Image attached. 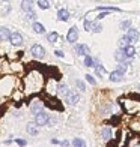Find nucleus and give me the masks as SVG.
Segmentation results:
<instances>
[{
    "label": "nucleus",
    "instance_id": "1",
    "mask_svg": "<svg viewBox=\"0 0 140 147\" xmlns=\"http://www.w3.org/2000/svg\"><path fill=\"white\" fill-rule=\"evenodd\" d=\"M50 119L51 117H50L48 113H45L42 110L35 116V123H36V126H47V125H50Z\"/></svg>",
    "mask_w": 140,
    "mask_h": 147
},
{
    "label": "nucleus",
    "instance_id": "2",
    "mask_svg": "<svg viewBox=\"0 0 140 147\" xmlns=\"http://www.w3.org/2000/svg\"><path fill=\"white\" fill-rule=\"evenodd\" d=\"M30 54L35 57V59H44L45 57V48L42 45H39V44H35V45H32L30 47Z\"/></svg>",
    "mask_w": 140,
    "mask_h": 147
},
{
    "label": "nucleus",
    "instance_id": "3",
    "mask_svg": "<svg viewBox=\"0 0 140 147\" xmlns=\"http://www.w3.org/2000/svg\"><path fill=\"white\" fill-rule=\"evenodd\" d=\"M124 38H125V41L128 42L130 45H133L134 42H137V41H139V38H140V33H139L136 29H130L128 32H126V35H125Z\"/></svg>",
    "mask_w": 140,
    "mask_h": 147
},
{
    "label": "nucleus",
    "instance_id": "4",
    "mask_svg": "<svg viewBox=\"0 0 140 147\" xmlns=\"http://www.w3.org/2000/svg\"><path fill=\"white\" fill-rule=\"evenodd\" d=\"M65 101H66L68 105H77L78 101H80V95L75 90H69L68 93H66V96H65Z\"/></svg>",
    "mask_w": 140,
    "mask_h": 147
},
{
    "label": "nucleus",
    "instance_id": "5",
    "mask_svg": "<svg viewBox=\"0 0 140 147\" xmlns=\"http://www.w3.org/2000/svg\"><path fill=\"white\" fill-rule=\"evenodd\" d=\"M44 110V102L41 101V99H33V101L30 102V113L33 116H36L39 111Z\"/></svg>",
    "mask_w": 140,
    "mask_h": 147
},
{
    "label": "nucleus",
    "instance_id": "6",
    "mask_svg": "<svg viewBox=\"0 0 140 147\" xmlns=\"http://www.w3.org/2000/svg\"><path fill=\"white\" fill-rule=\"evenodd\" d=\"M66 41H68L69 44H75L78 41V30L77 27L74 26V27H71L68 30V35H66Z\"/></svg>",
    "mask_w": 140,
    "mask_h": 147
},
{
    "label": "nucleus",
    "instance_id": "7",
    "mask_svg": "<svg viewBox=\"0 0 140 147\" xmlns=\"http://www.w3.org/2000/svg\"><path fill=\"white\" fill-rule=\"evenodd\" d=\"M101 138L104 140L105 143L113 140V131H111L110 126H103L101 128Z\"/></svg>",
    "mask_w": 140,
    "mask_h": 147
},
{
    "label": "nucleus",
    "instance_id": "8",
    "mask_svg": "<svg viewBox=\"0 0 140 147\" xmlns=\"http://www.w3.org/2000/svg\"><path fill=\"white\" fill-rule=\"evenodd\" d=\"M74 51L77 53L78 56H83V57L89 56V53H90L89 47H88V45H84V44H78V45H75V47H74Z\"/></svg>",
    "mask_w": 140,
    "mask_h": 147
},
{
    "label": "nucleus",
    "instance_id": "9",
    "mask_svg": "<svg viewBox=\"0 0 140 147\" xmlns=\"http://www.w3.org/2000/svg\"><path fill=\"white\" fill-rule=\"evenodd\" d=\"M9 41L12 45H15V47H20V45H23V36L20 35L18 32H12L11 33V38H9Z\"/></svg>",
    "mask_w": 140,
    "mask_h": 147
},
{
    "label": "nucleus",
    "instance_id": "10",
    "mask_svg": "<svg viewBox=\"0 0 140 147\" xmlns=\"http://www.w3.org/2000/svg\"><path fill=\"white\" fill-rule=\"evenodd\" d=\"M69 17H71V14H69V11H68V9H59V12H57L59 21H68Z\"/></svg>",
    "mask_w": 140,
    "mask_h": 147
},
{
    "label": "nucleus",
    "instance_id": "11",
    "mask_svg": "<svg viewBox=\"0 0 140 147\" xmlns=\"http://www.w3.org/2000/svg\"><path fill=\"white\" fill-rule=\"evenodd\" d=\"M122 77H124V74H121L119 71H113V72H110L109 80H110L111 83H119L122 80Z\"/></svg>",
    "mask_w": 140,
    "mask_h": 147
},
{
    "label": "nucleus",
    "instance_id": "12",
    "mask_svg": "<svg viewBox=\"0 0 140 147\" xmlns=\"http://www.w3.org/2000/svg\"><path fill=\"white\" fill-rule=\"evenodd\" d=\"M115 59H116V62H119V63L128 62V57L125 56V53H124L122 50H116V53H115Z\"/></svg>",
    "mask_w": 140,
    "mask_h": 147
},
{
    "label": "nucleus",
    "instance_id": "13",
    "mask_svg": "<svg viewBox=\"0 0 140 147\" xmlns=\"http://www.w3.org/2000/svg\"><path fill=\"white\" fill-rule=\"evenodd\" d=\"M21 9L26 12V14L32 12V9H33V0H23V2H21Z\"/></svg>",
    "mask_w": 140,
    "mask_h": 147
},
{
    "label": "nucleus",
    "instance_id": "14",
    "mask_svg": "<svg viewBox=\"0 0 140 147\" xmlns=\"http://www.w3.org/2000/svg\"><path fill=\"white\" fill-rule=\"evenodd\" d=\"M122 51L125 53V56L128 57V59H133V57L136 56V48H134L133 45H126V47H125V48H124Z\"/></svg>",
    "mask_w": 140,
    "mask_h": 147
},
{
    "label": "nucleus",
    "instance_id": "15",
    "mask_svg": "<svg viewBox=\"0 0 140 147\" xmlns=\"http://www.w3.org/2000/svg\"><path fill=\"white\" fill-rule=\"evenodd\" d=\"M32 29H33V32L35 33H38V35H42V33H45V27H44V24H41V23H33L32 24Z\"/></svg>",
    "mask_w": 140,
    "mask_h": 147
},
{
    "label": "nucleus",
    "instance_id": "16",
    "mask_svg": "<svg viewBox=\"0 0 140 147\" xmlns=\"http://www.w3.org/2000/svg\"><path fill=\"white\" fill-rule=\"evenodd\" d=\"M11 38V32L6 27H0V41H8Z\"/></svg>",
    "mask_w": 140,
    "mask_h": 147
},
{
    "label": "nucleus",
    "instance_id": "17",
    "mask_svg": "<svg viewBox=\"0 0 140 147\" xmlns=\"http://www.w3.org/2000/svg\"><path fill=\"white\" fill-rule=\"evenodd\" d=\"M26 131H27V134H30V135H38V128H36V123H27V126H26Z\"/></svg>",
    "mask_w": 140,
    "mask_h": 147
},
{
    "label": "nucleus",
    "instance_id": "18",
    "mask_svg": "<svg viewBox=\"0 0 140 147\" xmlns=\"http://www.w3.org/2000/svg\"><path fill=\"white\" fill-rule=\"evenodd\" d=\"M95 65H97V60L93 59L90 54L84 57V66H88V68H95Z\"/></svg>",
    "mask_w": 140,
    "mask_h": 147
},
{
    "label": "nucleus",
    "instance_id": "19",
    "mask_svg": "<svg viewBox=\"0 0 140 147\" xmlns=\"http://www.w3.org/2000/svg\"><path fill=\"white\" fill-rule=\"evenodd\" d=\"M69 90H68V86L66 84H63V83H60L57 86V95H63V96H66V93H68Z\"/></svg>",
    "mask_w": 140,
    "mask_h": 147
},
{
    "label": "nucleus",
    "instance_id": "20",
    "mask_svg": "<svg viewBox=\"0 0 140 147\" xmlns=\"http://www.w3.org/2000/svg\"><path fill=\"white\" fill-rule=\"evenodd\" d=\"M95 74H97L98 77H104V74H105V68H104V65L97 63V65H95Z\"/></svg>",
    "mask_w": 140,
    "mask_h": 147
},
{
    "label": "nucleus",
    "instance_id": "21",
    "mask_svg": "<svg viewBox=\"0 0 140 147\" xmlns=\"http://www.w3.org/2000/svg\"><path fill=\"white\" fill-rule=\"evenodd\" d=\"M128 65H130V60H128V62H125V63H119L116 71H119L121 74H124V75H125V72L128 71Z\"/></svg>",
    "mask_w": 140,
    "mask_h": 147
},
{
    "label": "nucleus",
    "instance_id": "22",
    "mask_svg": "<svg viewBox=\"0 0 140 147\" xmlns=\"http://www.w3.org/2000/svg\"><path fill=\"white\" fill-rule=\"evenodd\" d=\"M72 146H74V147H86V141H84V140L83 138H74V140H72Z\"/></svg>",
    "mask_w": 140,
    "mask_h": 147
},
{
    "label": "nucleus",
    "instance_id": "23",
    "mask_svg": "<svg viewBox=\"0 0 140 147\" xmlns=\"http://www.w3.org/2000/svg\"><path fill=\"white\" fill-rule=\"evenodd\" d=\"M57 39H59V35H57L56 32L48 33V35H47V41H48V42H51V44H54V42L57 41Z\"/></svg>",
    "mask_w": 140,
    "mask_h": 147
},
{
    "label": "nucleus",
    "instance_id": "24",
    "mask_svg": "<svg viewBox=\"0 0 140 147\" xmlns=\"http://www.w3.org/2000/svg\"><path fill=\"white\" fill-rule=\"evenodd\" d=\"M38 6L41 9H48L50 8V2L48 0H38Z\"/></svg>",
    "mask_w": 140,
    "mask_h": 147
},
{
    "label": "nucleus",
    "instance_id": "25",
    "mask_svg": "<svg viewBox=\"0 0 140 147\" xmlns=\"http://www.w3.org/2000/svg\"><path fill=\"white\" fill-rule=\"evenodd\" d=\"M103 30V26L101 24H97V23H92V27H90V32L93 33H99Z\"/></svg>",
    "mask_w": 140,
    "mask_h": 147
},
{
    "label": "nucleus",
    "instance_id": "26",
    "mask_svg": "<svg viewBox=\"0 0 140 147\" xmlns=\"http://www.w3.org/2000/svg\"><path fill=\"white\" fill-rule=\"evenodd\" d=\"M75 86H77V89H80V92H86V86L83 81H80V80H75Z\"/></svg>",
    "mask_w": 140,
    "mask_h": 147
},
{
    "label": "nucleus",
    "instance_id": "27",
    "mask_svg": "<svg viewBox=\"0 0 140 147\" xmlns=\"http://www.w3.org/2000/svg\"><path fill=\"white\" fill-rule=\"evenodd\" d=\"M84 77H86V81H88L89 84H92V86H95V84H97V80L93 78V77L90 75V74H86Z\"/></svg>",
    "mask_w": 140,
    "mask_h": 147
},
{
    "label": "nucleus",
    "instance_id": "28",
    "mask_svg": "<svg viewBox=\"0 0 140 147\" xmlns=\"http://www.w3.org/2000/svg\"><path fill=\"white\" fill-rule=\"evenodd\" d=\"M121 27H122L124 30H130V27H131V20H125V21H122Z\"/></svg>",
    "mask_w": 140,
    "mask_h": 147
},
{
    "label": "nucleus",
    "instance_id": "29",
    "mask_svg": "<svg viewBox=\"0 0 140 147\" xmlns=\"http://www.w3.org/2000/svg\"><path fill=\"white\" fill-rule=\"evenodd\" d=\"M15 143H17L20 147H26V146H27V141H26V140H23V138H17Z\"/></svg>",
    "mask_w": 140,
    "mask_h": 147
},
{
    "label": "nucleus",
    "instance_id": "30",
    "mask_svg": "<svg viewBox=\"0 0 140 147\" xmlns=\"http://www.w3.org/2000/svg\"><path fill=\"white\" fill-rule=\"evenodd\" d=\"M90 27H92V21H89V20H86V21H84V29L88 30V32H90Z\"/></svg>",
    "mask_w": 140,
    "mask_h": 147
},
{
    "label": "nucleus",
    "instance_id": "31",
    "mask_svg": "<svg viewBox=\"0 0 140 147\" xmlns=\"http://www.w3.org/2000/svg\"><path fill=\"white\" fill-rule=\"evenodd\" d=\"M27 18H29V20H33V21H35V20L38 18V15H36L35 12L32 11V12H29V14H27Z\"/></svg>",
    "mask_w": 140,
    "mask_h": 147
},
{
    "label": "nucleus",
    "instance_id": "32",
    "mask_svg": "<svg viewBox=\"0 0 140 147\" xmlns=\"http://www.w3.org/2000/svg\"><path fill=\"white\" fill-rule=\"evenodd\" d=\"M60 146H62V147H69L71 143L68 141V140H63V141H60Z\"/></svg>",
    "mask_w": 140,
    "mask_h": 147
},
{
    "label": "nucleus",
    "instance_id": "33",
    "mask_svg": "<svg viewBox=\"0 0 140 147\" xmlns=\"http://www.w3.org/2000/svg\"><path fill=\"white\" fill-rule=\"evenodd\" d=\"M54 54H56L57 57H60V59H62V57H63V51H60V50H56V51H54Z\"/></svg>",
    "mask_w": 140,
    "mask_h": 147
},
{
    "label": "nucleus",
    "instance_id": "34",
    "mask_svg": "<svg viewBox=\"0 0 140 147\" xmlns=\"http://www.w3.org/2000/svg\"><path fill=\"white\" fill-rule=\"evenodd\" d=\"M51 144H60V141H59V140H56V138H53V140H51Z\"/></svg>",
    "mask_w": 140,
    "mask_h": 147
},
{
    "label": "nucleus",
    "instance_id": "35",
    "mask_svg": "<svg viewBox=\"0 0 140 147\" xmlns=\"http://www.w3.org/2000/svg\"><path fill=\"white\" fill-rule=\"evenodd\" d=\"M134 147H140V140H139V143H137V144H136Z\"/></svg>",
    "mask_w": 140,
    "mask_h": 147
}]
</instances>
